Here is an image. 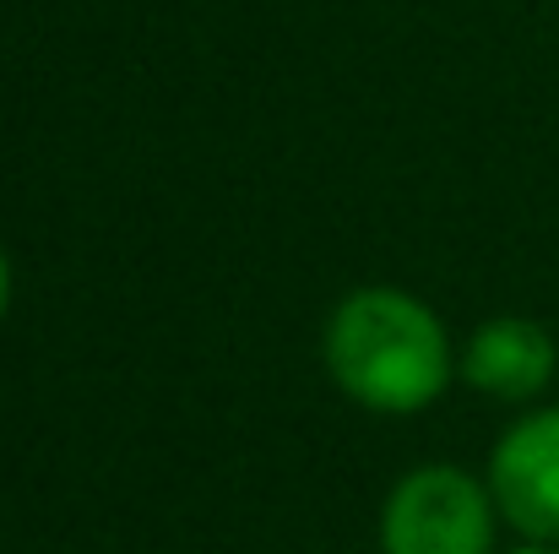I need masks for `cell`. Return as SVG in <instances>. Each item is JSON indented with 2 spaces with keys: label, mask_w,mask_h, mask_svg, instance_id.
<instances>
[{
  "label": "cell",
  "mask_w": 559,
  "mask_h": 554,
  "mask_svg": "<svg viewBox=\"0 0 559 554\" xmlns=\"http://www.w3.org/2000/svg\"><path fill=\"white\" fill-rule=\"evenodd\" d=\"M489 495L516 533L559 544V408H533L495 440Z\"/></svg>",
  "instance_id": "cell-3"
},
{
  "label": "cell",
  "mask_w": 559,
  "mask_h": 554,
  "mask_svg": "<svg viewBox=\"0 0 559 554\" xmlns=\"http://www.w3.org/2000/svg\"><path fill=\"white\" fill-rule=\"evenodd\" d=\"M489 479L456 462H424L385 495L380 554H495Z\"/></svg>",
  "instance_id": "cell-2"
},
{
  "label": "cell",
  "mask_w": 559,
  "mask_h": 554,
  "mask_svg": "<svg viewBox=\"0 0 559 554\" xmlns=\"http://www.w3.org/2000/svg\"><path fill=\"white\" fill-rule=\"evenodd\" d=\"M559 369V349L544 321L527 316H495L484 321L467 349H462V375L473 391L500 397V402H527L538 397Z\"/></svg>",
  "instance_id": "cell-4"
},
{
  "label": "cell",
  "mask_w": 559,
  "mask_h": 554,
  "mask_svg": "<svg viewBox=\"0 0 559 554\" xmlns=\"http://www.w3.org/2000/svg\"><path fill=\"white\" fill-rule=\"evenodd\" d=\"M511 554H559V544H533V539H527L522 550H511Z\"/></svg>",
  "instance_id": "cell-6"
},
{
  "label": "cell",
  "mask_w": 559,
  "mask_h": 554,
  "mask_svg": "<svg viewBox=\"0 0 559 554\" xmlns=\"http://www.w3.org/2000/svg\"><path fill=\"white\" fill-rule=\"evenodd\" d=\"M326 365L370 413H418L451 386L445 321L402 288H359L326 321Z\"/></svg>",
  "instance_id": "cell-1"
},
{
  "label": "cell",
  "mask_w": 559,
  "mask_h": 554,
  "mask_svg": "<svg viewBox=\"0 0 559 554\" xmlns=\"http://www.w3.org/2000/svg\"><path fill=\"white\" fill-rule=\"evenodd\" d=\"M5 310H11V256L0 250V321H5Z\"/></svg>",
  "instance_id": "cell-5"
}]
</instances>
